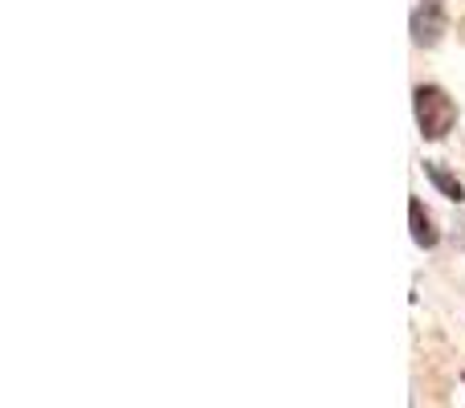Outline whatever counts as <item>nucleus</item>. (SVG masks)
Wrapping results in <instances>:
<instances>
[{
    "label": "nucleus",
    "instance_id": "f257e3e1",
    "mask_svg": "<svg viewBox=\"0 0 465 408\" xmlns=\"http://www.w3.org/2000/svg\"><path fill=\"white\" fill-rule=\"evenodd\" d=\"M412 114H417L420 139H429V144H441L458 127V103L450 98V90L433 86V82L412 90Z\"/></svg>",
    "mask_w": 465,
    "mask_h": 408
},
{
    "label": "nucleus",
    "instance_id": "f03ea898",
    "mask_svg": "<svg viewBox=\"0 0 465 408\" xmlns=\"http://www.w3.org/2000/svg\"><path fill=\"white\" fill-rule=\"evenodd\" d=\"M409 33L417 49H437L450 33V13H445V0H420L409 16Z\"/></svg>",
    "mask_w": 465,
    "mask_h": 408
},
{
    "label": "nucleus",
    "instance_id": "7ed1b4c3",
    "mask_svg": "<svg viewBox=\"0 0 465 408\" xmlns=\"http://www.w3.org/2000/svg\"><path fill=\"white\" fill-rule=\"evenodd\" d=\"M409 229H412V241H417L420 249H437V245H441V229H437L433 213L425 208L420 196H412V201H409Z\"/></svg>",
    "mask_w": 465,
    "mask_h": 408
},
{
    "label": "nucleus",
    "instance_id": "20e7f679",
    "mask_svg": "<svg viewBox=\"0 0 465 408\" xmlns=\"http://www.w3.org/2000/svg\"><path fill=\"white\" fill-rule=\"evenodd\" d=\"M425 168V180L437 188V193L445 196V201H453V204H465V184L458 180V172H450L445 164H437V160H425L420 164Z\"/></svg>",
    "mask_w": 465,
    "mask_h": 408
}]
</instances>
